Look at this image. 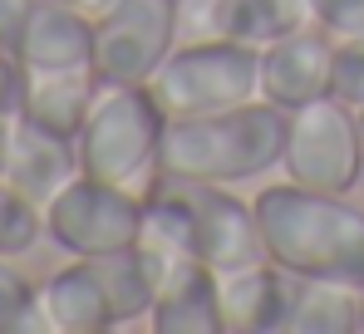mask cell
I'll use <instances>...</instances> for the list:
<instances>
[{"label": "cell", "instance_id": "1", "mask_svg": "<svg viewBox=\"0 0 364 334\" xmlns=\"http://www.w3.org/2000/svg\"><path fill=\"white\" fill-rule=\"evenodd\" d=\"M251 207L266 261L305 280H340L364 290V202L281 177L261 187Z\"/></svg>", "mask_w": 364, "mask_h": 334}, {"label": "cell", "instance_id": "2", "mask_svg": "<svg viewBox=\"0 0 364 334\" xmlns=\"http://www.w3.org/2000/svg\"><path fill=\"white\" fill-rule=\"evenodd\" d=\"M143 222H148V241H158L168 256H192L222 276L251 261H266L256 207L227 182L158 172L143 187Z\"/></svg>", "mask_w": 364, "mask_h": 334}, {"label": "cell", "instance_id": "3", "mask_svg": "<svg viewBox=\"0 0 364 334\" xmlns=\"http://www.w3.org/2000/svg\"><path fill=\"white\" fill-rule=\"evenodd\" d=\"M281 148H286V109L251 99L197 118H168L158 172L242 187L281 167Z\"/></svg>", "mask_w": 364, "mask_h": 334}, {"label": "cell", "instance_id": "4", "mask_svg": "<svg viewBox=\"0 0 364 334\" xmlns=\"http://www.w3.org/2000/svg\"><path fill=\"white\" fill-rule=\"evenodd\" d=\"M163 133H168V109L148 84H104L74 138L79 172L143 192L158 177Z\"/></svg>", "mask_w": 364, "mask_h": 334}, {"label": "cell", "instance_id": "5", "mask_svg": "<svg viewBox=\"0 0 364 334\" xmlns=\"http://www.w3.org/2000/svg\"><path fill=\"white\" fill-rule=\"evenodd\" d=\"M148 89L158 94L168 118L237 109V104L261 99V50L222 40V35H202L192 45H173V55L158 64Z\"/></svg>", "mask_w": 364, "mask_h": 334}, {"label": "cell", "instance_id": "6", "mask_svg": "<svg viewBox=\"0 0 364 334\" xmlns=\"http://www.w3.org/2000/svg\"><path fill=\"white\" fill-rule=\"evenodd\" d=\"M281 177L315 192H355L364 182V133L355 104L330 94L286 113Z\"/></svg>", "mask_w": 364, "mask_h": 334}, {"label": "cell", "instance_id": "7", "mask_svg": "<svg viewBox=\"0 0 364 334\" xmlns=\"http://www.w3.org/2000/svg\"><path fill=\"white\" fill-rule=\"evenodd\" d=\"M45 236L64 256H109L148 236L143 192L79 172L45 202Z\"/></svg>", "mask_w": 364, "mask_h": 334}, {"label": "cell", "instance_id": "8", "mask_svg": "<svg viewBox=\"0 0 364 334\" xmlns=\"http://www.w3.org/2000/svg\"><path fill=\"white\" fill-rule=\"evenodd\" d=\"M178 45V0H119L94 20L99 84H148Z\"/></svg>", "mask_w": 364, "mask_h": 334}, {"label": "cell", "instance_id": "9", "mask_svg": "<svg viewBox=\"0 0 364 334\" xmlns=\"http://www.w3.org/2000/svg\"><path fill=\"white\" fill-rule=\"evenodd\" d=\"M335 59H340V40L330 30H320L315 20L291 30L286 40L261 50V99L276 109H301L315 99L335 94Z\"/></svg>", "mask_w": 364, "mask_h": 334}, {"label": "cell", "instance_id": "10", "mask_svg": "<svg viewBox=\"0 0 364 334\" xmlns=\"http://www.w3.org/2000/svg\"><path fill=\"white\" fill-rule=\"evenodd\" d=\"M148 325L158 334H227L222 271H212L192 256H173L158 285V300L148 310Z\"/></svg>", "mask_w": 364, "mask_h": 334}, {"label": "cell", "instance_id": "11", "mask_svg": "<svg viewBox=\"0 0 364 334\" xmlns=\"http://www.w3.org/2000/svg\"><path fill=\"white\" fill-rule=\"evenodd\" d=\"M15 59L25 74H50V69H94V20L74 10L69 0H35Z\"/></svg>", "mask_w": 364, "mask_h": 334}, {"label": "cell", "instance_id": "12", "mask_svg": "<svg viewBox=\"0 0 364 334\" xmlns=\"http://www.w3.org/2000/svg\"><path fill=\"white\" fill-rule=\"evenodd\" d=\"M0 177L25 192L30 202H50L64 182L79 177V153H74V138H60L50 128H35L30 118H10V133H5V163Z\"/></svg>", "mask_w": 364, "mask_h": 334}, {"label": "cell", "instance_id": "13", "mask_svg": "<svg viewBox=\"0 0 364 334\" xmlns=\"http://www.w3.org/2000/svg\"><path fill=\"white\" fill-rule=\"evenodd\" d=\"M296 276L276 261H251L222 276V315L227 334H286Z\"/></svg>", "mask_w": 364, "mask_h": 334}, {"label": "cell", "instance_id": "14", "mask_svg": "<svg viewBox=\"0 0 364 334\" xmlns=\"http://www.w3.org/2000/svg\"><path fill=\"white\" fill-rule=\"evenodd\" d=\"M40 305L55 334H109L119 330L114 300L89 256H69L55 276L40 285Z\"/></svg>", "mask_w": 364, "mask_h": 334}, {"label": "cell", "instance_id": "15", "mask_svg": "<svg viewBox=\"0 0 364 334\" xmlns=\"http://www.w3.org/2000/svg\"><path fill=\"white\" fill-rule=\"evenodd\" d=\"M99 74L94 69H50V74H25L20 109L15 118H30L35 128H50L60 138H79L84 118L99 99Z\"/></svg>", "mask_w": 364, "mask_h": 334}, {"label": "cell", "instance_id": "16", "mask_svg": "<svg viewBox=\"0 0 364 334\" xmlns=\"http://www.w3.org/2000/svg\"><path fill=\"white\" fill-rule=\"evenodd\" d=\"M94 271L104 276V290L114 300V315H119V330L133 325V320H148L153 300H158V285H163V271H168V251L158 241H133L123 251H109V256H89Z\"/></svg>", "mask_w": 364, "mask_h": 334}, {"label": "cell", "instance_id": "17", "mask_svg": "<svg viewBox=\"0 0 364 334\" xmlns=\"http://www.w3.org/2000/svg\"><path fill=\"white\" fill-rule=\"evenodd\" d=\"M301 25H310L305 0H212L207 5V35L237 40L251 50H266L276 40H286Z\"/></svg>", "mask_w": 364, "mask_h": 334}, {"label": "cell", "instance_id": "18", "mask_svg": "<svg viewBox=\"0 0 364 334\" xmlns=\"http://www.w3.org/2000/svg\"><path fill=\"white\" fill-rule=\"evenodd\" d=\"M364 330V290L340 280L296 276L286 334H360Z\"/></svg>", "mask_w": 364, "mask_h": 334}, {"label": "cell", "instance_id": "19", "mask_svg": "<svg viewBox=\"0 0 364 334\" xmlns=\"http://www.w3.org/2000/svg\"><path fill=\"white\" fill-rule=\"evenodd\" d=\"M50 330L40 285L15 266V256H0V334H40Z\"/></svg>", "mask_w": 364, "mask_h": 334}, {"label": "cell", "instance_id": "20", "mask_svg": "<svg viewBox=\"0 0 364 334\" xmlns=\"http://www.w3.org/2000/svg\"><path fill=\"white\" fill-rule=\"evenodd\" d=\"M45 236V207L30 202L25 192H15L5 177H0V256H25L35 251V241Z\"/></svg>", "mask_w": 364, "mask_h": 334}, {"label": "cell", "instance_id": "21", "mask_svg": "<svg viewBox=\"0 0 364 334\" xmlns=\"http://www.w3.org/2000/svg\"><path fill=\"white\" fill-rule=\"evenodd\" d=\"M310 20L320 30H330L335 40H350V35H364V0H305Z\"/></svg>", "mask_w": 364, "mask_h": 334}, {"label": "cell", "instance_id": "22", "mask_svg": "<svg viewBox=\"0 0 364 334\" xmlns=\"http://www.w3.org/2000/svg\"><path fill=\"white\" fill-rule=\"evenodd\" d=\"M335 94L345 104H364V35L340 40V59H335Z\"/></svg>", "mask_w": 364, "mask_h": 334}, {"label": "cell", "instance_id": "23", "mask_svg": "<svg viewBox=\"0 0 364 334\" xmlns=\"http://www.w3.org/2000/svg\"><path fill=\"white\" fill-rule=\"evenodd\" d=\"M20 89H25V69H20L15 50L0 45V118H15V109H20Z\"/></svg>", "mask_w": 364, "mask_h": 334}, {"label": "cell", "instance_id": "24", "mask_svg": "<svg viewBox=\"0 0 364 334\" xmlns=\"http://www.w3.org/2000/svg\"><path fill=\"white\" fill-rule=\"evenodd\" d=\"M30 10H35V0H0V45H5V50H15V40H20Z\"/></svg>", "mask_w": 364, "mask_h": 334}, {"label": "cell", "instance_id": "25", "mask_svg": "<svg viewBox=\"0 0 364 334\" xmlns=\"http://www.w3.org/2000/svg\"><path fill=\"white\" fill-rule=\"evenodd\" d=\"M69 5H74V10H84L89 20H99V15H109V10H114L119 0H69Z\"/></svg>", "mask_w": 364, "mask_h": 334}, {"label": "cell", "instance_id": "26", "mask_svg": "<svg viewBox=\"0 0 364 334\" xmlns=\"http://www.w3.org/2000/svg\"><path fill=\"white\" fill-rule=\"evenodd\" d=\"M5 133H10V118H0V163H5Z\"/></svg>", "mask_w": 364, "mask_h": 334}, {"label": "cell", "instance_id": "27", "mask_svg": "<svg viewBox=\"0 0 364 334\" xmlns=\"http://www.w3.org/2000/svg\"><path fill=\"white\" fill-rule=\"evenodd\" d=\"M355 113H360V133H364V104H360V109H355Z\"/></svg>", "mask_w": 364, "mask_h": 334}, {"label": "cell", "instance_id": "28", "mask_svg": "<svg viewBox=\"0 0 364 334\" xmlns=\"http://www.w3.org/2000/svg\"><path fill=\"white\" fill-rule=\"evenodd\" d=\"M360 334H364V330H360Z\"/></svg>", "mask_w": 364, "mask_h": 334}]
</instances>
